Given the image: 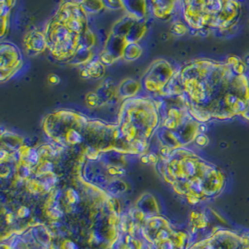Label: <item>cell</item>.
Segmentation results:
<instances>
[{
	"mask_svg": "<svg viewBox=\"0 0 249 249\" xmlns=\"http://www.w3.org/2000/svg\"><path fill=\"white\" fill-rule=\"evenodd\" d=\"M180 80L189 111L200 123L241 117L249 102V68L240 57L193 61Z\"/></svg>",
	"mask_w": 249,
	"mask_h": 249,
	"instance_id": "6da1fadb",
	"label": "cell"
},
{
	"mask_svg": "<svg viewBox=\"0 0 249 249\" xmlns=\"http://www.w3.org/2000/svg\"><path fill=\"white\" fill-rule=\"evenodd\" d=\"M168 164V181L192 204L214 199L226 187L225 174L191 150L176 149Z\"/></svg>",
	"mask_w": 249,
	"mask_h": 249,
	"instance_id": "7a4b0ae2",
	"label": "cell"
},
{
	"mask_svg": "<svg viewBox=\"0 0 249 249\" xmlns=\"http://www.w3.org/2000/svg\"><path fill=\"white\" fill-rule=\"evenodd\" d=\"M184 16L190 27L198 31H227L237 24L242 12L236 1L186 2Z\"/></svg>",
	"mask_w": 249,
	"mask_h": 249,
	"instance_id": "3957f363",
	"label": "cell"
},
{
	"mask_svg": "<svg viewBox=\"0 0 249 249\" xmlns=\"http://www.w3.org/2000/svg\"><path fill=\"white\" fill-rule=\"evenodd\" d=\"M241 118L249 123V102L248 106H247V107L245 108V110L243 111V113L241 115Z\"/></svg>",
	"mask_w": 249,
	"mask_h": 249,
	"instance_id": "277c9868",
	"label": "cell"
}]
</instances>
